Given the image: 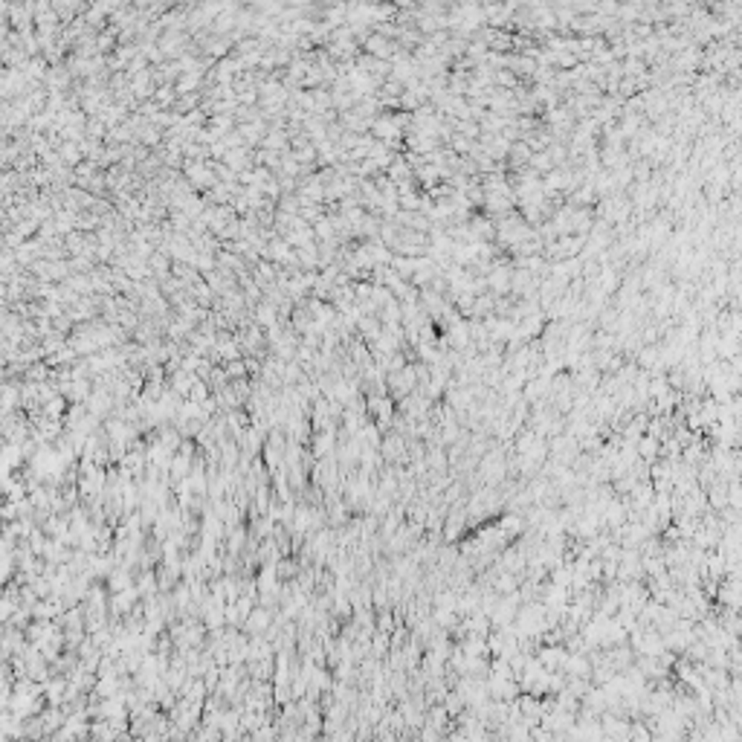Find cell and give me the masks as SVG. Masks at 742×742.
Listing matches in <instances>:
<instances>
[{
	"instance_id": "cell-4",
	"label": "cell",
	"mask_w": 742,
	"mask_h": 742,
	"mask_svg": "<svg viewBox=\"0 0 742 742\" xmlns=\"http://www.w3.org/2000/svg\"><path fill=\"white\" fill-rule=\"evenodd\" d=\"M441 705L447 708V713H450V716H455V713H461V710H464V699H461L455 690H450L447 696H444V702H441Z\"/></svg>"
},
{
	"instance_id": "cell-3",
	"label": "cell",
	"mask_w": 742,
	"mask_h": 742,
	"mask_svg": "<svg viewBox=\"0 0 742 742\" xmlns=\"http://www.w3.org/2000/svg\"><path fill=\"white\" fill-rule=\"evenodd\" d=\"M635 453H638V458H644V461H655L661 455V441L650 432H644L638 441H635Z\"/></svg>"
},
{
	"instance_id": "cell-2",
	"label": "cell",
	"mask_w": 742,
	"mask_h": 742,
	"mask_svg": "<svg viewBox=\"0 0 742 742\" xmlns=\"http://www.w3.org/2000/svg\"><path fill=\"white\" fill-rule=\"evenodd\" d=\"M565 644H540L537 647V659H540V664L545 667V670H560V664H563V659H565Z\"/></svg>"
},
{
	"instance_id": "cell-1",
	"label": "cell",
	"mask_w": 742,
	"mask_h": 742,
	"mask_svg": "<svg viewBox=\"0 0 742 742\" xmlns=\"http://www.w3.org/2000/svg\"><path fill=\"white\" fill-rule=\"evenodd\" d=\"M380 455H383L386 464H406L409 455H406V438L400 432H386L383 441H380Z\"/></svg>"
}]
</instances>
